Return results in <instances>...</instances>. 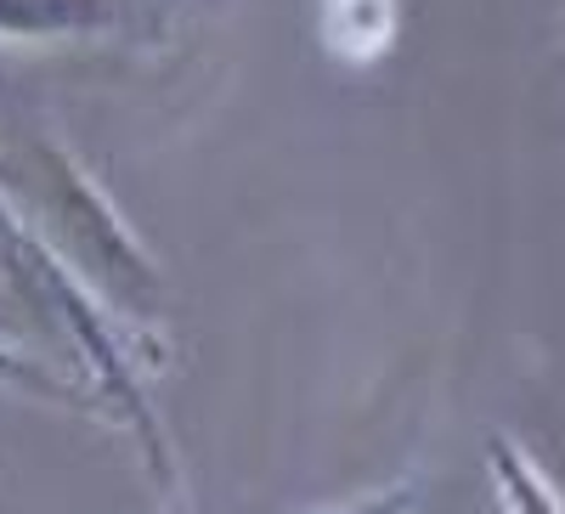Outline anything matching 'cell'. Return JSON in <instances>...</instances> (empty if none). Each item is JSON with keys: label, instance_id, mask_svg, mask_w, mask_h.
<instances>
[{"label": "cell", "instance_id": "1", "mask_svg": "<svg viewBox=\"0 0 565 514\" xmlns=\"http://www.w3.org/2000/svg\"><path fill=\"white\" fill-rule=\"evenodd\" d=\"M396 34V0H322V40L334 57L373 63Z\"/></svg>", "mask_w": 565, "mask_h": 514}]
</instances>
